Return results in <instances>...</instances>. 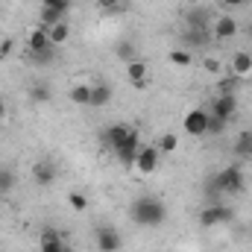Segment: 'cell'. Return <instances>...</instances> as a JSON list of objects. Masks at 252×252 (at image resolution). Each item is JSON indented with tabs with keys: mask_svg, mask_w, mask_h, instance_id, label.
I'll use <instances>...</instances> for the list:
<instances>
[{
	"mask_svg": "<svg viewBox=\"0 0 252 252\" xmlns=\"http://www.w3.org/2000/svg\"><path fill=\"white\" fill-rule=\"evenodd\" d=\"M211 112L220 115L223 121L235 118V112H238V100H235V94H217V100L211 103Z\"/></svg>",
	"mask_w": 252,
	"mask_h": 252,
	"instance_id": "cell-14",
	"label": "cell"
},
{
	"mask_svg": "<svg viewBox=\"0 0 252 252\" xmlns=\"http://www.w3.org/2000/svg\"><path fill=\"white\" fill-rule=\"evenodd\" d=\"M70 103H76V106H91V85H88V82L73 85V88H70Z\"/></svg>",
	"mask_w": 252,
	"mask_h": 252,
	"instance_id": "cell-19",
	"label": "cell"
},
{
	"mask_svg": "<svg viewBox=\"0 0 252 252\" xmlns=\"http://www.w3.org/2000/svg\"><path fill=\"white\" fill-rule=\"evenodd\" d=\"M182 129H185V135H190V138L208 135V112H205V109H193V112H188L185 121H182Z\"/></svg>",
	"mask_w": 252,
	"mask_h": 252,
	"instance_id": "cell-4",
	"label": "cell"
},
{
	"mask_svg": "<svg viewBox=\"0 0 252 252\" xmlns=\"http://www.w3.org/2000/svg\"><path fill=\"white\" fill-rule=\"evenodd\" d=\"M3 118H6V103H3V97H0V124H3Z\"/></svg>",
	"mask_w": 252,
	"mask_h": 252,
	"instance_id": "cell-33",
	"label": "cell"
},
{
	"mask_svg": "<svg viewBox=\"0 0 252 252\" xmlns=\"http://www.w3.org/2000/svg\"><path fill=\"white\" fill-rule=\"evenodd\" d=\"M129 135H132V126H129V124H112L109 129H106L103 141H106V147H109V150L115 153V150H118V147L124 144L126 138H129Z\"/></svg>",
	"mask_w": 252,
	"mask_h": 252,
	"instance_id": "cell-11",
	"label": "cell"
},
{
	"mask_svg": "<svg viewBox=\"0 0 252 252\" xmlns=\"http://www.w3.org/2000/svg\"><path fill=\"white\" fill-rule=\"evenodd\" d=\"M109 103H112V85H109V82L91 85V106L100 109V106H109Z\"/></svg>",
	"mask_w": 252,
	"mask_h": 252,
	"instance_id": "cell-16",
	"label": "cell"
},
{
	"mask_svg": "<svg viewBox=\"0 0 252 252\" xmlns=\"http://www.w3.org/2000/svg\"><path fill=\"white\" fill-rule=\"evenodd\" d=\"M156 150H158L161 156H173V153L179 150V135H176V132H164V135L158 138Z\"/></svg>",
	"mask_w": 252,
	"mask_h": 252,
	"instance_id": "cell-17",
	"label": "cell"
},
{
	"mask_svg": "<svg viewBox=\"0 0 252 252\" xmlns=\"http://www.w3.org/2000/svg\"><path fill=\"white\" fill-rule=\"evenodd\" d=\"M64 3H67V6H73V3H76V0H64Z\"/></svg>",
	"mask_w": 252,
	"mask_h": 252,
	"instance_id": "cell-34",
	"label": "cell"
},
{
	"mask_svg": "<svg viewBox=\"0 0 252 252\" xmlns=\"http://www.w3.org/2000/svg\"><path fill=\"white\" fill-rule=\"evenodd\" d=\"M38 252H70V250H67V244H64V238L59 232L47 229V232H41V238H38Z\"/></svg>",
	"mask_w": 252,
	"mask_h": 252,
	"instance_id": "cell-13",
	"label": "cell"
},
{
	"mask_svg": "<svg viewBox=\"0 0 252 252\" xmlns=\"http://www.w3.org/2000/svg\"><path fill=\"white\" fill-rule=\"evenodd\" d=\"M167 59H170V64H176V67H190V64H193V53L179 47V50H170Z\"/></svg>",
	"mask_w": 252,
	"mask_h": 252,
	"instance_id": "cell-20",
	"label": "cell"
},
{
	"mask_svg": "<svg viewBox=\"0 0 252 252\" xmlns=\"http://www.w3.org/2000/svg\"><path fill=\"white\" fill-rule=\"evenodd\" d=\"M9 53H12V41H3V44H0V59H6Z\"/></svg>",
	"mask_w": 252,
	"mask_h": 252,
	"instance_id": "cell-32",
	"label": "cell"
},
{
	"mask_svg": "<svg viewBox=\"0 0 252 252\" xmlns=\"http://www.w3.org/2000/svg\"><path fill=\"white\" fill-rule=\"evenodd\" d=\"M232 220V211L226 205H208L199 211V226L211 229V226H220V223H229Z\"/></svg>",
	"mask_w": 252,
	"mask_h": 252,
	"instance_id": "cell-6",
	"label": "cell"
},
{
	"mask_svg": "<svg viewBox=\"0 0 252 252\" xmlns=\"http://www.w3.org/2000/svg\"><path fill=\"white\" fill-rule=\"evenodd\" d=\"M15 185V176H12V170H6V167H0V193H9Z\"/></svg>",
	"mask_w": 252,
	"mask_h": 252,
	"instance_id": "cell-27",
	"label": "cell"
},
{
	"mask_svg": "<svg viewBox=\"0 0 252 252\" xmlns=\"http://www.w3.org/2000/svg\"><path fill=\"white\" fill-rule=\"evenodd\" d=\"M121 247H124V238H121L118 229L103 226V229L97 232V250L100 252H121Z\"/></svg>",
	"mask_w": 252,
	"mask_h": 252,
	"instance_id": "cell-8",
	"label": "cell"
},
{
	"mask_svg": "<svg viewBox=\"0 0 252 252\" xmlns=\"http://www.w3.org/2000/svg\"><path fill=\"white\" fill-rule=\"evenodd\" d=\"M30 100L38 103V106H41V103H50V88H47V85H35V88L30 91Z\"/></svg>",
	"mask_w": 252,
	"mask_h": 252,
	"instance_id": "cell-25",
	"label": "cell"
},
{
	"mask_svg": "<svg viewBox=\"0 0 252 252\" xmlns=\"http://www.w3.org/2000/svg\"><path fill=\"white\" fill-rule=\"evenodd\" d=\"M238 88V76H220L217 79V94H235Z\"/></svg>",
	"mask_w": 252,
	"mask_h": 252,
	"instance_id": "cell-24",
	"label": "cell"
},
{
	"mask_svg": "<svg viewBox=\"0 0 252 252\" xmlns=\"http://www.w3.org/2000/svg\"><path fill=\"white\" fill-rule=\"evenodd\" d=\"M47 38H50V44L56 47V44H64L67 38H70V27L59 21V24H53V27H47Z\"/></svg>",
	"mask_w": 252,
	"mask_h": 252,
	"instance_id": "cell-18",
	"label": "cell"
},
{
	"mask_svg": "<svg viewBox=\"0 0 252 252\" xmlns=\"http://www.w3.org/2000/svg\"><path fill=\"white\" fill-rule=\"evenodd\" d=\"M158 161H161V153L156 150V144H141V150L135 156V170L141 176H150V173H156Z\"/></svg>",
	"mask_w": 252,
	"mask_h": 252,
	"instance_id": "cell-3",
	"label": "cell"
},
{
	"mask_svg": "<svg viewBox=\"0 0 252 252\" xmlns=\"http://www.w3.org/2000/svg\"><path fill=\"white\" fill-rule=\"evenodd\" d=\"M27 47H30V53L32 56H41V53H50V38H47V30L44 27H35L30 35H27Z\"/></svg>",
	"mask_w": 252,
	"mask_h": 252,
	"instance_id": "cell-9",
	"label": "cell"
},
{
	"mask_svg": "<svg viewBox=\"0 0 252 252\" xmlns=\"http://www.w3.org/2000/svg\"><path fill=\"white\" fill-rule=\"evenodd\" d=\"M238 32H241V27H238V21H235L232 15H220V18L214 21V38L229 41V38H235Z\"/></svg>",
	"mask_w": 252,
	"mask_h": 252,
	"instance_id": "cell-12",
	"label": "cell"
},
{
	"mask_svg": "<svg viewBox=\"0 0 252 252\" xmlns=\"http://www.w3.org/2000/svg\"><path fill=\"white\" fill-rule=\"evenodd\" d=\"M59 21H64L62 12H56V9H44V6H41V27H44V30L53 27V24H59Z\"/></svg>",
	"mask_w": 252,
	"mask_h": 252,
	"instance_id": "cell-23",
	"label": "cell"
},
{
	"mask_svg": "<svg viewBox=\"0 0 252 252\" xmlns=\"http://www.w3.org/2000/svg\"><path fill=\"white\" fill-rule=\"evenodd\" d=\"M129 217H132V223L141 226V229H158V226L167 220V208H164V202H161L158 196H141V199L132 202Z\"/></svg>",
	"mask_w": 252,
	"mask_h": 252,
	"instance_id": "cell-1",
	"label": "cell"
},
{
	"mask_svg": "<svg viewBox=\"0 0 252 252\" xmlns=\"http://www.w3.org/2000/svg\"><path fill=\"white\" fill-rule=\"evenodd\" d=\"M232 76H238V79H250L252 76V53H235L232 56Z\"/></svg>",
	"mask_w": 252,
	"mask_h": 252,
	"instance_id": "cell-15",
	"label": "cell"
},
{
	"mask_svg": "<svg viewBox=\"0 0 252 252\" xmlns=\"http://www.w3.org/2000/svg\"><path fill=\"white\" fill-rule=\"evenodd\" d=\"M32 179H35L41 188L53 185V182H56V164H53L50 158H41V161H35V164H32Z\"/></svg>",
	"mask_w": 252,
	"mask_h": 252,
	"instance_id": "cell-10",
	"label": "cell"
},
{
	"mask_svg": "<svg viewBox=\"0 0 252 252\" xmlns=\"http://www.w3.org/2000/svg\"><path fill=\"white\" fill-rule=\"evenodd\" d=\"M67 202H70L73 211H85V208H88V196H85L82 190H70V193H67Z\"/></svg>",
	"mask_w": 252,
	"mask_h": 252,
	"instance_id": "cell-22",
	"label": "cell"
},
{
	"mask_svg": "<svg viewBox=\"0 0 252 252\" xmlns=\"http://www.w3.org/2000/svg\"><path fill=\"white\" fill-rule=\"evenodd\" d=\"M202 67H205L208 73H214V76L223 73V64H220V59H214V56H205V59H202Z\"/></svg>",
	"mask_w": 252,
	"mask_h": 252,
	"instance_id": "cell-28",
	"label": "cell"
},
{
	"mask_svg": "<svg viewBox=\"0 0 252 252\" xmlns=\"http://www.w3.org/2000/svg\"><path fill=\"white\" fill-rule=\"evenodd\" d=\"M235 153H238V156H244V158H250V156H252V132H241V135H238Z\"/></svg>",
	"mask_w": 252,
	"mask_h": 252,
	"instance_id": "cell-21",
	"label": "cell"
},
{
	"mask_svg": "<svg viewBox=\"0 0 252 252\" xmlns=\"http://www.w3.org/2000/svg\"><path fill=\"white\" fill-rule=\"evenodd\" d=\"M229 121H223L220 115H214V112H208V135H220L223 129H226Z\"/></svg>",
	"mask_w": 252,
	"mask_h": 252,
	"instance_id": "cell-26",
	"label": "cell"
},
{
	"mask_svg": "<svg viewBox=\"0 0 252 252\" xmlns=\"http://www.w3.org/2000/svg\"><path fill=\"white\" fill-rule=\"evenodd\" d=\"M97 9H103V12H118V9H121V0H97Z\"/></svg>",
	"mask_w": 252,
	"mask_h": 252,
	"instance_id": "cell-30",
	"label": "cell"
},
{
	"mask_svg": "<svg viewBox=\"0 0 252 252\" xmlns=\"http://www.w3.org/2000/svg\"><path fill=\"white\" fill-rule=\"evenodd\" d=\"M138 150H141V138H138V132L132 129V135H129L124 144L115 150V156H118V161H121V164L135 167V156H138Z\"/></svg>",
	"mask_w": 252,
	"mask_h": 252,
	"instance_id": "cell-7",
	"label": "cell"
},
{
	"mask_svg": "<svg viewBox=\"0 0 252 252\" xmlns=\"http://www.w3.org/2000/svg\"><path fill=\"white\" fill-rule=\"evenodd\" d=\"M226 9H241V6H247V0H220Z\"/></svg>",
	"mask_w": 252,
	"mask_h": 252,
	"instance_id": "cell-31",
	"label": "cell"
},
{
	"mask_svg": "<svg viewBox=\"0 0 252 252\" xmlns=\"http://www.w3.org/2000/svg\"><path fill=\"white\" fill-rule=\"evenodd\" d=\"M126 79H129V85L132 88H147L150 85V64L141 62V59H132V62H126Z\"/></svg>",
	"mask_w": 252,
	"mask_h": 252,
	"instance_id": "cell-5",
	"label": "cell"
},
{
	"mask_svg": "<svg viewBox=\"0 0 252 252\" xmlns=\"http://www.w3.org/2000/svg\"><path fill=\"white\" fill-rule=\"evenodd\" d=\"M214 188L220 190V193H241L244 190V173H241V167L232 164V167L220 170L217 179H214Z\"/></svg>",
	"mask_w": 252,
	"mask_h": 252,
	"instance_id": "cell-2",
	"label": "cell"
},
{
	"mask_svg": "<svg viewBox=\"0 0 252 252\" xmlns=\"http://www.w3.org/2000/svg\"><path fill=\"white\" fill-rule=\"evenodd\" d=\"M41 6H44V9H56V12H62V15H67V9H70L64 0H41Z\"/></svg>",
	"mask_w": 252,
	"mask_h": 252,
	"instance_id": "cell-29",
	"label": "cell"
}]
</instances>
